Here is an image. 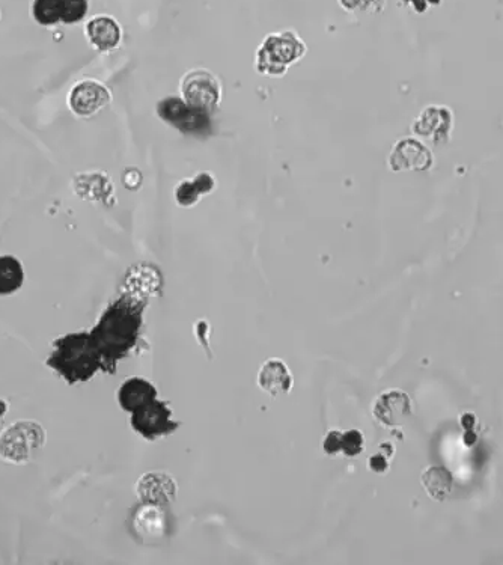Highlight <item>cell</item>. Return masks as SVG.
Returning a JSON list of instances; mask_svg holds the SVG:
<instances>
[{
  "label": "cell",
  "instance_id": "cell-27",
  "mask_svg": "<svg viewBox=\"0 0 503 565\" xmlns=\"http://www.w3.org/2000/svg\"><path fill=\"white\" fill-rule=\"evenodd\" d=\"M476 442V434L473 433L472 430H467L466 434H464V443H466L467 446L473 445V443Z\"/></svg>",
  "mask_w": 503,
  "mask_h": 565
},
{
  "label": "cell",
  "instance_id": "cell-15",
  "mask_svg": "<svg viewBox=\"0 0 503 565\" xmlns=\"http://www.w3.org/2000/svg\"><path fill=\"white\" fill-rule=\"evenodd\" d=\"M293 374L281 359H270L258 373V386L272 397L288 394L293 388Z\"/></svg>",
  "mask_w": 503,
  "mask_h": 565
},
{
  "label": "cell",
  "instance_id": "cell-5",
  "mask_svg": "<svg viewBox=\"0 0 503 565\" xmlns=\"http://www.w3.org/2000/svg\"><path fill=\"white\" fill-rule=\"evenodd\" d=\"M157 113L163 121L186 135L207 136L211 132L210 112L190 106L183 98H165L157 106Z\"/></svg>",
  "mask_w": 503,
  "mask_h": 565
},
{
  "label": "cell",
  "instance_id": "cell-6",
  "mask_svg": "<svg viewBox=\"0 0 503 565\" xmlns=\"http://www.w3.org/2000/svg\"><path fill=\"white\" fill-rule=\"evenodd\" d=\"M133 430L147 440H157L177 430L178 422L172 419V410L166 401L154 400L147 406L130 413Z\"/></svg>",
  "mask_w": 503,
  "mask_h": 565
},
{
  "label": "cell",
  "instance_id": "cell-20",
  "mask_svg": "<svg viewBox=\"0 0 503 565\" xmlns=\"http://www.w3.org/2000/svg\"><path fill=\"white\" fill-rule=\"evenodd\" d=\"M422 484L430 498L443 502L451 495L454 477L448 469L442 466H431L422 474Z\"/></svg>",
  "mask_w": 503,
  "mask_h": 565
},
{
  "label": "cell",
  "instance_id": "cell-1",
  "mask_svg": "<svg viewBox=\"0 0 503 565\" xmlns=\"http://www.w3.org/2000/svg\"><path fill=\"white\" fill-rule=\"evenodd\" d=\"M145 300L125 293L101 314L91 330L92 339L101 355L103 371L113 373L116 364L129 355L138 343Z\"/></svg>",
  "mask_w": 503,
  "mask_h": 565
},
{
  "label": "cell",
  "instance_id": "cell-16",
  "mask_svg": "<svg viewBox=\"0 0 503 565\" xmlns=\"http://www.w3.org/2000/svg\"><path fill=\"white\" fill-rule=\"evenodd\" d=\"M324 451L327 456H336V454H344L347 457H357L362 454L365 449V437L362 431L348 430L338 431L332 430L327 433L323 442Z\"/></svg>",
  "mask_w": 503,
  "mask_h": 565
},
{
  "label": "cell",
  "instance_id": "cell-14",
  "mask_svg": "<svg viewBox=\"0 0 503 565\" xmlns=\"http://www.w3.org/2000/svg\"><path fill=\"white\" fill-rule=\"evenodd\" d=\"M154 400H157L156 386L141 377L127 379L119 386L118 403L124 412L133 413Z\"/></svg>",
  "mask_w": 503,
  "mask_h": 565
},
{
  "label": "cell",
  "instance_id": "cell-10",
  "mask_svg": "<svg viewBox=\"0 0 503 565\" xmlns=\"http://www.w3.org/2000/svg\"><path fill=\"white\" fill-rule=\"evenodd\" d=\"M110 103V91L95 80H83L71 88L68 106L77 117L89 118Z\"/></svg>",
  "mask_w": 503,
  "mask_h": 565
},
{
  "label": "cell",
  "instance_id": "cell-28",
  "mask_svg": "<svg viewBox=\"0 0 503 565\" xmlns=\"http://www.w3.org/2000/svg\"><path fill=\"white\" fill-rule=\"evenodd\" d=\"M410 2H412V4L415 5L416 8H418V11H424L425 2H427V0H410Z\"/></svg>",
  "mask_w": 503,
  "mask_h": 565
},
{
  "label": "cell",
  "instance_id": "cell-18",
  "mask_svg": "<svg viewBox=\"0 0 503 565\" xmlns=\"http://www.w3.org/2000/svg\"><path fill=\"white\" fill-rule=\"evenodd\" d=\"M216 183L208 172H201L193 180H184L175 189V199L181 207L195 205L202 195H207L214 189Z\"/></svg>",
  "mask_w": 503,
  "mask_h": 565
},
{
  "label": "cell",
  "instance_id": "cell-8",
  "mask_svg": "<svg viewBox=\"0 0 503 565\" xmlns=\"http://www.w3.org/2000/svg\"><path fill=\"white\" fill-rule=\"evenodd\" d=\"M183 100L205 112H213L220 101V86L216 77L205 70H193L181 82Z\"/></svg>",
  "mask_w": 503,
  "mask_h": 565
},
{
  "label": "cell",
  "instance_id": "cell-12",
  "mask_svg": "<svg viewBox=\"0 0 503 565\" xmlns=\"http://www.w3.org/2000/svg\"><path fill=\"white\" fill-rule=\"evenodd\" d=\"M136 493L142 504L166 505L174 501L177 486L174 480L166 474L150 472L141 477L136 484Z\"/></svg>",
  "mask_w": 503,
  "mask_h": 565
},
{
  "label": "cell",
  "instance_id": "cell-19",
  "mask_svg": "<svg viewBox=\"0 0 503 565\" xmlns=\"http://www.w3.org/2000/svg\"><path fill=\"white\" fill-rule=\"evenodd\" d=\"M25 284L23 264L11 255H0V296H11Z\"/></svg>",
  "mask_w": 503,
  "mask_h": 565
},
{
  "label": "cell",
  "instance_id": "cell-17",
  "mask_svg": "<svg viewBox=\"0 0 503 565\" xmlns=\"http://www.w3.org/2000/svg\"><path fill=\"white\" fill-rule=\"evenodd\" d=\"M133 531L144 540L156 538L165 531V514L160 505L144 504L133 514Z\"/></svg>",
  "mask_w": 503,
  "mask_h": 565
},
{
  "label": "cell",
  "instance_id": "cell-2",
  "mask_svg": "<svg viewBox=\"0 0 503 565\" xmlns=\"http://www.w3.org/2000/svg\"><path fill=\"white\" fill-rule=\"evenodd\" d=\"M46 365L70 385L88 382L97 371L103 370L100 352L89 332L68 333L56 338Z\"/></svg>",
  "mask_w": 503,
  "mask_h": 565
},
{
  "label": "cell",
  "instance_id": "cell-22",
  "mask_svg": "<svg viewBox=\"0 0 503 565\" xmlns=\"http://www.w3.org/2000/svg\"><path fill=\"white\" fill-rule=\"evenodd\" d=\"M61 2V23L77 25L89 13V0H59Z\"/></svg>",
  "mask_w": 503,
  "mask_h": 565
},
{
  "label": "cell",
  "instance_id": "cell-9",
  "mask_svg": "<svg viewBox=\"0 0 503 565\" xmlns=\"http://www.w3.org/2000/svg\"><path fill=\"white\" fill-rule=\"evenodd\" d=\"M434 156L430 148L415 138L401 139L392 148L389 166L392 171L425 172L433 168Z\"/></svg>",
  "mask_w": 503,
  "mask_h": 565
},
{
  "label": "cell",
  "instance_id": "cell-21",
  "mask_svg": "<svg viewBox=\"0 0 503 565\" xmlns=\"http://www.w3.org/2000/svg\"><path fill=\"white\" fill-rule=\"evenodd\" d=\"M31 16L37 25L50 28L61 23V2L59 0H32Z\"/></svg>",
  "mask_w": 503,
  "mask_h": 565
},
{
  "label": "cell",
  "instance_id": "cell-13",
  "mask_svg": "<svg viewBox=\"0 0 503 565\" xmlns=\"http://www.w3.org/2000/svg\"><path fill=\"white\" fill-rule=\"evenodd\" d=\"M86 38L89 44L98 52H110L121 43L122 31L119 23L113 17L95 16L88 20L85 26Z\"/></svg>",
  "mask_w": 503,
  "mask_h": 565
},
{
  "label": "cell",
  "instance_id": "cell-26",
  "mask_svg": "<svg viewBox=\"0 0 503 565\" xmlns=\"http://www.w3.org/2000/svg\"><path fill=\"white\" fill-rule=\"evenodd\" d=\"M8 409H10V403L5 398H0V425H2V419L7 415Z\"/></svg>",
  "mask_w": 503,
  "mask_h": 565
},
{
  "label": "cell",
  "instance_id": "cell-3",
  "mask_svg": "<svg viewBox=\"0 0 503 565\" xmlns=\"http://www.w3.org/2000/svg\"><path fill=\"white\" fill-rule=\"evenodd\" d=\"M46 443V431L34 419H19L0 433V460L8 465H28Z\"/></svg>",
  "mask_w": 503,
  "mask_h": 565
},
{
  "label": "cell",
  "instance_id": "cell-4",
  "mask_svg": "<svg viewBox=\"0 0 503 565\" xmlns=\"http://www.w3.org/2000/svg\"><path fill=\"white\" fill-rule=\"evenodd\" d=\"M305 53V43L294 31L267 35L257 52L258 71L267 76H282Z\"/></svg>",
  "mask_w": 503,
  "mask_h": 565
},
{
  "label": "cell",
  "instance_id": "cell-24",
  "mask_svg": "<svg viewBox=\"0 0 503 565\" xmlns=\"http://www.w3.org/2000/svg\"><path fill=\"white\" fill-rule=\"evenodd\" d=\"M391 456H392L391 452H388V454H386L385 449H383L382 452H379V454H375V456H372L371 459H369L368 462L369 469H371V471H374L375 474H385V472L388 471L389 469L388 460L389 457Z\"/></svg>",
  "mask_w": 503,
  "mask_h": 565
},
{
  "label": "cell",
  "instance_id": "cell-25",
  "mask_svg": "<svg viewBox=\"0 0 503 565\" xmlns=\"http://www.w3.org/2000/svg\"><path fill=\"white\" fill-rule=\"evenodd\" d=\"M475 424L476 418L473 413H464V415L461 416V425H463L464 430H472V428L475 427Z\"/></svg>",
  "mask_w": 503,
  "mask_h": 565
},
{
  "label": "cell",
  "instance_id": "cell-23",
  "mask_svg": "<svg viewBox=\"0 0 503 565\" xmlns=\"http://www.w3.org/2000/svg\"><path fill=\"white\" fill-rule=\"evenodd\" d=\"M348 13H380L386 7V0H338Z\"/></svg>",
  "mask_w": 503,
  "mask_h": 565
},
{
  "label": "cell",
  "instance_id": "cell-11",
  "mask_svg": "<svg viewBox=\"0 0 503 565\" xmlns=\"http://www.w3.org/2000/svg\"><path fill=\"white\" fill-rule=\"evenodd\" d=\"M372 413L385 427H398L406 424L412 416V400L406 392L391 389L377 398Z\"/></svg>",
  "mask_w": 503,
  "mask_h": 565
},
{
  "label": "cell",
  "instance_id": "cell-7",
  "mask_svg": "<svg viewBox=\"0 0 503 565\" xmlns=\"http://www.w3.org/2000/svg\"><path fill=\"white\" fill-rule=\"evenodd\" d=\"M454 124V113L449 107L431 104L413 121L412 130L416 136L430 142L434 147H443L451 139Z\"/></svg>",
  "mask_w": 503,
  "mask_h": 565
}]
</instances>
